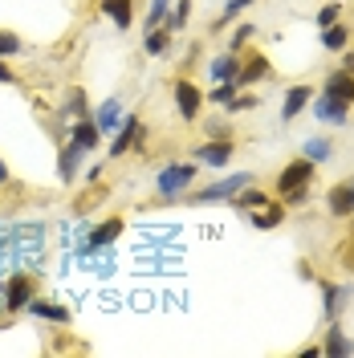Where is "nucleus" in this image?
Returning <instances> with one entry per match:
<instances>
[{"label":"nucleus","instance_id":"0eeeda50","mask_svg":"<svg viewBox=\"0 0 354 358\" xmlns=\"http://www.w3.org/2000/svg\"><path fill=\"white\" fill-rule=\"evenodd\" d=\"M326 208H330L334 216H354V179H346V183L330 187V196H326Z\"/></svg>","mask_w":354,"mask_h":358},{"label":"nucleus","instance_id":"c9c22d12","mask_svg":"<svg viewBox=\"0 0 354 358\" xmlns=\"http://www.w3.org/2000/svg\"><path fill=\"white\" fill-rule=\"evenodd\" d=\"M342 69H346V73H354V53L346 57V66H342Z\"/></svg>","mask_w":354,"mask_h":358},{"label":"nucleus","instance_id":"a878e982","mask_svg":"<svg viewBox=\"0 0 354 358\" xmlns=\"http://www.w3.org/2000/svg\"><path fill=\"white\" fill-rule=\"evenodd\" d=\"M212 102H216V106H224V110H228V106H232V102H236V82H228V86H216V94H212Z\"/></svg>","mask_w":354,"mask_h":358},{"label":"nucleus","instance_id":"f03ea898","mask_svg":"<svg viewBox=\"0 0 354 358\" xmlns=\"http://www.w3.org/2000/svg\"><path fill=\"white\" fill-rule=\"evenodd\" d=\"M244 183H253V176H228V179H216L212 187H199L192 203H220V200H232L236 192H241Z\"/></svg>","mask_w":354,"mask_h":358},{"label":"nucleus","instance_id":"9b49d317","mask_svg":"<svg viewBox=\"0 0 354 358\" xmlns=\"http://www.w3.org/2000/svg\"><path fill=\"white\" fill-rule=\"evenodd\" d=\"M69 134H73V143H78L82 151H98V143H102V131H98V122H90V118H78Z\"/></svg>","mask_w":354,"mask_h":358},{"label":"nucleus","instance_id":"4468645a","mask_svg":"<svg viewBox=\"0 0 354 358\" xmlns=\"http://www.w3.org/2000/svg\"><path fill=\"white\" fill-rule=\"evenodd\" d=\"M82 155H86V151H82L78 143H69L66 151H62V159H57V176L66 179V183L78 179V163H82Z\"/></svg>","mask_w":354,"mask_h":358},{"label":"nucleus","instance_id":"1a4fd4ad","mask_svg":"<svg viewBox=\"0 0 354 358\" xmlns=\"http://www.w3.org/2000/svg\"><path fill=\"white\" fill-rule=\"evenodd\" d=\"M326 94L351 106V102H354V73H346V69H338V73H330V78H326Z\"/></svg>","mask_w":354,"mask_h":358},{"label":"nucleus","instance_id":"f3484780","mask_svg":"<svg viewBox=\"0 0 354 358\" xmlns=\"http://www.w3.org/2000/svg\"><path fill=\"white\" fill-rule=\"evenodd\" d=\"M118 232H122V220H102L98 228H90V241H86V245L90 248H106Z\"/></svg>","mask_w":354,"mask_h":358},{"label":"nucleus","instance_id":"4be33fe9","mask_svg":"<svg viewBox=\"0 0 354 358\" xmlns=\"http://www.w3.org/2000/svg\"><path fill=\"white\" fill-rule=\"evenodd\" d=\"M322 355L346 358V355H354V342H346V338H342V330H326V346H322Z\"/></svg>","mask_w":354,"mask_h":358},{"label":"nucleus","instance_id":"dca6fc26","mask_svg":"<svg viewBox=\"0 0 354 358\" xmlns=\"http://www.w3.org/2000/svg\"><path fill=\"white\" fill-rule=\"evenodd\" d=\"M269 73H273V69H269V57H261V53H257V57H248V62H244V69L236 73V86H253L257 78H269Z\"/></svg>","mask_w":354,"mask_h":358},{"label":"nucleus","instance_id":"f704fd0d","mask_svg":"<svg viewBox=\"0 0 354 358\" xmlns=\"http://www.w3.org/2000/svg\"><path fill=\"white\" fill-rule=\"evenodd\" d=\"M13 78H17V73H13V69L4 66V57H0V82H13Z\"/></svg>","mask_w":354,"mask_h":358},{"label":"nucleus","instance_id":"39448f33","mask_svg":"<svg viewBox=\"0 0 354 358\" xmlns=\"http://www.w3.org/2000/svg\"><path fill=\"white\" fill-rule=\"evenodd\" d=\"M310 176H313V163H310V159H293L285 171L277 176V192L285 196V192H293V187H306V183H310Z\"/></svg>","mask_w":354,"mask_h":358},{"label":"nucleus","instance_id":"7ed1b4c3","mask_svg":"<svg viewBox=\"0 0 354 358\" xmlns=\"http://www.w3.org/2000/svg\"><path fill=\"white\" fill-rule=\"evenodd\" d=\"M199 106H204V94H199V86H192L187 78H179L176 82V110L183 122H196Z\"/></svg>","mask_w":354,"mask_h":358},{"label":"nucleus","instance_id":"bb28decb","mask_svg":"<svg viewBox=\"0 0 354 358\" xmlns=\"http://www.w3.org/2000/svg\"><path fill=\"white\" fill-rule=\"evenodd\" d=\"M13 53H21V37L8 33V29H0V57H13Z\"/></svg>","mask_w":354,"mask_h":358},{"label":"nucleus","instance_id":"c85d7f7f","mask_svg":"<svg viewBox=\"0 0 354 358\" xmlns=\"http://www.w3.org/2000/svg\"><path fill=\"white\" fill-rule=\"evenodd\" d=\"M187 13H192V0H176V17H171L167 29H183L187 24Z\"/></svg>","mask_w":354,"mask_h":358},{"label":"nucleus","instance_id":"423d86ee","mask_svg":"<svg viewBox=\"0 0 354 358\" xmlns=\"http://www.w3.org/2000/svg\"><path fill=\"white\" fill-rule=\"evenodd\" d=\"M228 159H232V143H228V138H212V143H199L196 147V163L228 167Z\"/></svg>","mask_w":354,"mask_h":358},{"label":"nucleus","instance_id":"393cba45","mask_svg":"<svg viewBox=\"0 0 354 358\" xmlns=\"http://www.w3.org/2000/svg\"><path fill=\"white\" fill-rule=\"evenodd\" d=\"M176 0H151V13H147V29H159V21H167V8Z\"/></svg>","mask_w":354,"mask_h":358},{"label":"nucleus","instance_id":"473e14b6","mask_svg":"<svg viewBox=\"0 0 354 358\" xmlns=\"http://www.w3.org/2000/svg\"><path fill=\"white\" fill-rule=\"evenodd\" d=\"M306 200H310V192H306V187H293V192H285V203H293V208H302Z\"/></svg>","mask_w":354,"mask_h":358},{"label":"nucleus","instance_id":"5701e85b","mask_svg":"<svg viewBox=\"0 0 354 358\" xmlns=\"http://www.w3.org/2000/svg\"><path fill=\"white\" fill-rule=\"evenodd\" d=\"M346 37H351V33H346L338 21L322 29V45H326V49H346Z\"/></svg>","mask_w":354,"mask_h":358},{"label":"nucleus","instance_id":"e433bc0d","mask_svg":"<svg viewBox=\"0 0 354 358\" xmlns=\"http://www.w3.org/2000/svg\"><path fill=\"white\" fill-rule=\"evenodd\" d=\"M0 183H8V167L4 163H0Z\"/></svg>","mask_w":354,"mask_h":358},{"label":"nucleus","instance_id":"72a5a7b5","mask_svg":"<svg viewBox=\"0 0 354 358\" xmlns=\"http://www.w3.org/2000/svg\"><path fill=\"white\" fill-rule=\"evenodd\" d=\"M322 293H326V313H334L338 310V289L334 285H322Z\"/></svg>","mask_w":354,"mask_h":358},{"label":"nucleus","instance_id":"6ab92c4d","mask_svg":"<svg viewBox=\"0 0 354 358\" xmlns=\"http://www.w3.org/2000/svg\"><path fill=\"white\" fill-rule=\"evenodd\" d=\"M24 310L33 313V317H45V322H62V326L69 322V310H66V306H45V301H29Z\"/></svg>","mask_w":354,"mask_h":358},{"label":"nucleus","instance_id":"f257e3e1","mask_svg":"<svg viewBox=\"0 0 354 358\" xmlns=\"http://www.w3.org/2000/svg\"><path fill=\"white\" fill-rule=\"evenodd\" d=\"M196 163H167V167H163V171H159V192H163V196H179V192H183V187H192V183H196Z\"/></svg>","mask_w":354,"mask_h":358},{"label":"nucleus","instance_id":"ddd939ff","mask_svg":"<svg viewBox=\"0 0 354 358\" xmlns=\"http://www.w3.org/2000/svg\"><path fill=\"white\" fill-rule=\"evenodd\" d=\"M313 98V90L310 86H293L285 94V106H281V118H285V122H293V118H297V114L306 110V102H310Z\"/></svg>","mask_w":354,"mask_h":358},{"label":"nucleus","instance_id":"7c9ffc66","mask_svg":"<svg viewBox=\"0 0 354 358\" xmlns=\"http://www.w3.org/2000/svg\"><path fill=\"white\" fill-rule=\"evenodd\" d=\"M253 33H257V29H253V24H241V29H236V33H232V45H228V53H236V49H241V45L248 41V37H253Z\"/></svg>","mask_w":354,"mask_h":358},{"label":"nucleus","instance_id":"9d476101","mask_svg":"<svg viewBox=\"0 0 354 358\" xmlns=\"http://www.w3.org/2000/svg\"><path fill=\"white\" fill-rule=\"evenodd\" d=\"M102 13H106V17L114 21V29H122V33L134 24V4L131 0H102Z\"/></svg>","mask_w":354,"mask_h":358},{"label":"nucleus","instance_id":"f8f14e48","mask_svg":"<svg viewBox=\"0 0 354 358\" xmlns=\"http://www.w3.org/2000/svg\"><path fill=\"white\" fill-rule=\"evenodd\" d=\"M346 110H351V106L338 102V98H330V94H322V102H313V114H318L322 122H334V127L346 122Z\"/></svg>","mask_w":354,"mask_h":358},{"label":"nucleus","instance_id":"cd10ccee","mask_svg":"<svg viewBox=\"0 0 354 358\" xmlns=\"http://www.w3.org/2000/svg\"><path fill=\"white\" fill-rule=\"evenodd\" d=\"M248 4H253V0H228V4H224V13H220V21H216V24H228V21H236V17H241V13L248 8Z\"/></svg>","mask_w":354,"mask_h":358},{"label":"nucleus","instance_id":"2f4dec72","mask_svg":"<svg viewBox=\"0 0 354 358\" xmlns=\"http://www.w3.org/2000/svg\"><path fill=\"white\" fill-rule=\"evenodd\" d=\"M338 21V4H326L322 13H318V29H326V24H334Z\"/></svg>","mask_w":354,"mask_h":358},{"label":"nucleus","instance_id":"a211bd4d","mask_svg":"<svg viewBox=\"0 0 354 358\" xmlns=\"http://www.w3.org/2000/svg\"><path fill=\"white\" fill-rule=\"evenodd\" d=\"M118 118H122V102H118V98H111V102H102V110H98V118H94V122H98V131L106 134V131H114V127H118Z\"/></svg>","mask_w":354,"mask_h":358},{"label":"nucleus","instance_id":"aec40b11","mask_svg":"<svg viewBox=\"0 0 354 358\" xmlns=\"http://www.w3.org/2000/svg\"><path fill=\"white\" fill-rule=\"evenodd\" d=\"M167 33H171L167 24H163V29H147V41H143V49H147L151 57H159V53H167V49H171V37H167Z\"/></svg>","mask_w":354,"mask_h":358},{"label":"nucleus","instance_id":"6e6552de","mask_svg":"<svg viewBox=\"0 0 354 358\" xmlns=\"http://www.w3.org/2000/svg\"><path fill=\"white\" fill-rule=\"evenodd\" d=\"M134 143H143V122L139 118H122V131H118V138L111 143V155L118 159V155H127V147H134Z\"/></svg>","mask_w":354,"mask_h":358},{"label":"nucleus","instance_id":"b1692460","mask_svg":"<svg viewBox=\"0 0 354 358\" xmlns=\"http://www.w3.org/2000/svg\"><path fill=\"white\" fill-rule=\"evenodd\" d=\"M330 155H334V151H330V143H326V138H310V143H306V159H310V163H326Z\"/></svg>","mask_w":354,"mask_h":358},{"label":"nucleus","instance_id":"c756f323","mask_svg":"<svg viewBox=\"0 0 354 358\" xmlns=\"http://www.w3.org/2000/svg\"><path fill=\"white\" fill-rule=\"evenodd\" d=\"M86 94L82 90H69V114H78V118H86Z\"/></svg>","mask_w":354,"mask_h":358},{"label":"nucleus","instance_id":"2eb2a0df","mask_svg":"<svg viewBox=\"0 0 354 358\" xmlns=\"http://www.w3.org/2000/svg\"><path fill=\"white\" fill-rule=\"evenodd\" d=\"M212 82H236V73H241V62H236V53H220L216 62H212Z\"/></svg>","mask_w":354,"mask_h":358},{"label":"nucleus","instance_id":"412c9836","mask_svg":"<svg viewBox=\"0 0 354 358\" xmlns=\"http://www.w3.org/2000/svg\"><path fill=\"white\" fill-rule=\"evenodd\" d=\"M281 220H285V208H281V203H265V208H257V216H253L257 228H277Z\"/></svg>","mask_w":354,"mask_h":358},{"label":"nucleus","instance_id":"20e7f679","mask_svg":"<svg viewBox=\"0 0 354 358\" xmlns=\"http://www.w3.org/2000/svg\"><path fill=\"white\" fill-rule=\"evenodd\" d=\"M33 301V277L29 273H13L8 285H4V306L8 310H24Z\"/></svg>","mask_w":354,"mask_h":358}]
</instances>
